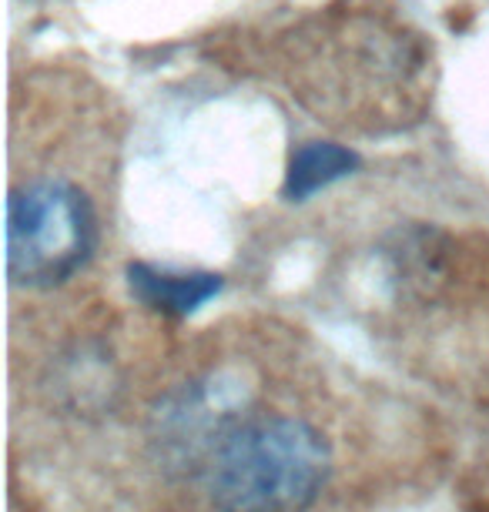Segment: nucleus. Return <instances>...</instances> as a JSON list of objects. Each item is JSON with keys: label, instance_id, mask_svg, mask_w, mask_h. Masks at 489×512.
Masks as SVG:
<instances>
[{"label": "nucleus", "instance_id": "1", "mask_svg": "<svg viewBox=\"0 0 489 512\" xmlns=\"http://www.w3.org/2000/svg\"><path fill=\"white\" fill-rule=\"evenodd\" d=\"M201 476L218 512H305L329 476V446L295 415H245Z\"/></svg>", "mask_w": 489, "mask_h": 512}, {"label": "nucleus", "instance_id": "2", "mask_svg": "<svg viewBox=\"0 0 489 512\" xmlns=\"http://www.w3.org/2000/svg\"><path fill=\"white\" fill-rule=\"evenodd\" d=\"M98 248V211L88 191L57 175L11 188L7 198V275L17 288L71 282Z\"/></svg>", "mask_w": 489, "mask_h": 512}, {"label": "nucleus", "instance_id": "3", "mask_svg": "<svg viewBox=\"0 0 489 512\" xmlns=\"http://www.w3.org/2000/svg\"><path fill=\"white\" fill-rule=\"evenodd\" d=\"M238 409H242V389L228 375H212L168 395L155 415L161 456L178 469L205 472L218 442L245 419V412Z\"/></svg>", "mask_w": 489, "mask_h": 512}, {"label": "nucleus", "instance_id": "4", "mask_svg": "<svg viewBox=\"0 0 489 512\" xmlns=\"http://www.w3.org/2000/svg\"><path fill=\"white\" fill-rule=\"evenodd\" d=\"M128 288L141 305L165 318H188L222 295L225 278L215 272H178L151 262L128 265Z\"/></svg>", "mask_w": 489, "mask_h": 512}, {"label": "nucleus", "instance_id": "5", "mask_svg": "<svg viewBox=\"0 0 489 512\" xmlns=\"http://www.w3.org/2000/svg\"><path fill=\"white\" fill-rule=\"evenodd\" d=\"M359 154L345 148L339 141H302L289 154V168H285L282 198L285 201H305L319 195L335 181L349 178L359 168Z\"/></svg>", "mask_w": 489, "mask_h": 512}]
</instances>
